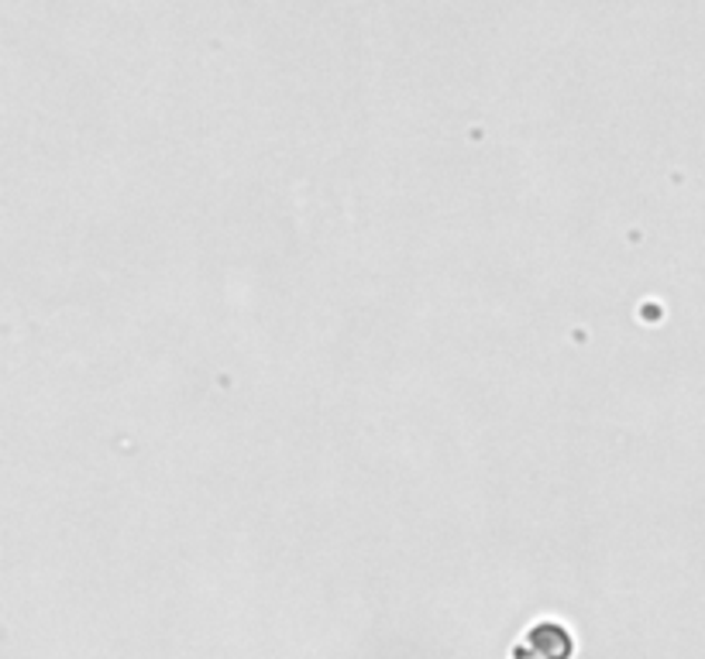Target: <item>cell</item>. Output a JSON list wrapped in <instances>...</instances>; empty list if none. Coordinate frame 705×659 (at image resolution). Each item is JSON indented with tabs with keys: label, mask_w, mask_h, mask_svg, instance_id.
I'll use <instances>...</instances> for the list:
<instances>
[{
	"label": "cell",
	"mask_w": 705,
	"mask_h": 659,
	"mask_svg": "<svg viewBox=\"0 0 705 659\" xmlns=\"http://www.w3.org/2000/svg\"><path fill=\"white\" fill-rule=\"evenodd\" d=\"M523 646H530L544 659H568L575 652L571 632L565 626H558V622H537V626H530Z\"/></svg>",
	"instance_id": "1"
},
{
	"label": "cell",
	"mask_w": 705,
	"mask_h": 659,
	"mask_svg": "<svg viewBox=\"0 0 705 659\" xmlns=\"http://www.w3.org/2000/svg\"><path fill=\"white\" fill-rule=\"evenodd\" d=\"M513 659H544V656H537L530 646H523V642H520V646L513 649Z\"/></svg>",
	"instance_id": "2"
}]
</instances>
